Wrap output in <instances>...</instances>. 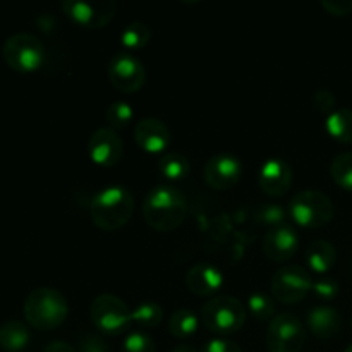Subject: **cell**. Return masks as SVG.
Returning <instances> with one entry per match:
<instances>
[{
    "label": "cell",
    "mask_w": 352,
    "mask_h": 352,
    "mask_svg": "<svg viewBox=\"0 0 352 352\" xmlns=\"http://www.w3.org/2000/svg\"><path fill=\"white\" fill-rule=\"evenodd\" d=\"M105 120L109 124L110 129L113 131H119V129H126L127 126L131 124L133 120V109L127 102H113L112 105L107 109L105 112Z\"/></svg>",
    "instance_id": "28"
},
{
    "label": "cell",
    "mask_w": 352,
    "mask_h": 352,
    "mask_svg": "<svg viewBox=\"0 0 352 352\" xmlns=\"http://www.w3.org/2000/svg\"><path fill=\"white\" fill-rule=\"evenodd\" d=\"M313 292L316 294V298L322 299V301H332L333 298H337L339 294V284L337 280H333L332 277H318L316 280H313Z\"/></svg>",
    "instance_id": "31"
},
{
    "label": "cell",
    "mask_w": 352,
    "mask_h": 352,
    "mask_svg": "<svg viewBox=\"0 0 352 352\" xmlns=\"http://www.w3.org/2000/svg\"><path fill=\"white\" fill-rule=\"evenodd\" d=\"M43 352H76V351L71 344L62 342V340H54V342H50L47 347H45Z\"/></svg>",
    "instance_id": "36"
},
{
    "label": "cell",
    "mask_w": 352,
    "mask_h": 352,
    "mask_svg": "<svg viewBox=\"0 0 352 352\" xmlns=\"http://www.w3.org/2000/svg\"><path fill=\"white\" fill-rule=\"evenodd\" d=\"M89 316L93 325L107 336H120L133 325L129 306L113 294H102L93 299Z\"/></svg>",
    "instance_id": "7"
},
{
    "label": "cell",
    "mask_w": 352,
    "mask_h": 352,
    "mask_svg": "<svg viewBox=\"0 0 352 352\" xmlns=\"http://www.w3.org/2000/svg\"><path fill=\"white\" fill-rule=\"evenodd\" d=\"M322 7L332 16H346L352 10V0H322Z\"/></svg>",
    "instance_id": "35"
},
{
    "label": "cell",
    "mask_w": 352,
    "mask_h": 352,
    "mask_svg": "<svg viewBox=\"0 0 352 352\" xmlns=\"http://www.w3.org/2000/svg\"><path fill=\"white\" fill-rule=\"evenodd\" d=\"M248 311L258 322H267V320L272 322L275 315L274 298H270L265 292H253L248 299Z\"/></svg>",
    "instance_id": "27"
},
{
    "label": "cell",
    "mask_w": 352,
    "mask_h": 352,
    "mask_svg": "<svg viewBox=\"0 0 352 352\" xmlns=\"http://www.w3.org/2000/svg\"><path fill=\"white\" fill-rule=\"evenodd\" d=\"M299 248V236L294 227L278 226L268 230L263 237V253L268 260L275 263H284L291 260Z\"/></svg>",
    "instance_id": "14"
},
{
    "label": "cell",
    "mask_w": 352,
    "mask_h": 352,
    "mask_svg": "<svg viewBox=\"0 0 352 352\" xmlns=\"http://www.w3.org/2000/svg\"><path fill=\"white\" fill-rule=\"evenodd\" d=\"M337 261V250L329 241H313L306 248V263L315 274L323 275L333 268Z\"/></svg>",
    "instance_id": "19"
},
{
    "label": "cell",
    "mask_w": 352,
    "mask_h": 352,
    "mask_svg": "<svg viewBox=\"0 0 352 352\" xmlns=\"http://www.w3.org/2000/svg\"><path fill=\"white\" fill-rule=\"evenodd\" d=\"M308 327L318 339H332L342 330V316L332 306H315L308 313Z\"/></svg>",
    "instance_id": "18"
},
{
    "label": "cell",
    "mask_w": 352,
    "mask_h": 352,
    "mask_svg": "<svg viewBox=\"0 0 352 352\" xmlns=\"http://www.w3.org/2000/svg\"><path fill=\"white\" fill-rule=\"evenodd\" d=\"M120 352H157V346H155V340L146 332L136 330V332H131L126 337Z\"/></svg>",
    "instance_id": "30"
},
{
    "label": "cell",
    "mask_w": 352,
    "mask_h": 352,
    "mask_svg": "<svg viewBox=\"0 0 352 352\" xmlns=\"http://www.w3.org/2000/svg\"><path fill=\"white\" fill-rule=\"evenodd\" d=\"M325 129L336 141L352 144V109H336L325 119Z\"/></svg>",
    "instance_id": "21"
},
{
    "label": "cell",
    "mask_w": 352,
    "mask_h": 352,
    "mask_svg": "<svg viewBox=\"0 0 352 352\" xmlns=\"http://www.w3.org/2000/svg\"><path fill=\"white\" fill-rule=\"evenodd\" d=\"M30 340V329L19 320H9L0 327V347L6 352L24 351Z\"/></svg>",
    "instance_id": "20"
},
{
    "label": "cell",
    "mask_w": 352,
    "mask_h": 352,
    "mask_svg": "<svg viewBox=\"0 0 352 352\" xmlns=\"http://www.w3.org/2000/svg\"><path fill=\"white\" fill-rule=\"evenodd\" d=\"M151 40V30L148 24L140 23H129L120 33V41L127 50H140V48L146 47Z\"/></svg>",
    "instance_id": "25"
},
{
    "label": "cell",
    "mask_w": 352,
    "mask_h": 352,
    "mask_svg": "<svg viewBox=\"0 0 352 352\" xmlns=\"http://www.w3.org/2000/svg\"><path fill=\"white\" fill-rule=\"evenodd\" d=\"M79 352H110V346L95 333H85L78 342Z\"/></svg>",
    "instance_id": "32"
},
{
    "label": "cell",
    "mask_w": 352,
    "mask_h": 352,
    "mask_svg": "<svg viewBox=\"0 0 352 352\" xmlns=\"http://www.w3.org/2000/svg\"><path fill=\"white\" fill-rule=\"evenodd\" d=\"M23 313L26 322L36 330H54L65 322L69 315L67 299L52 287H38L24 299Z\"/></svg>",
    "instance_id": "3"
},
{
    "label": "cell",
    "mask_w": 352,
    "mask_h": 352,
    "mask_svg": "<svg viewBox=\"0 0 352 352\" xmlns=\"http://www.w3.org/2000/svg\"><path fill=\"white\" fill-rule=\"evenodd\" d=\"M287 213L298 226L306 227V229H320L332 222L336 215V206L325 192L306 189L292 196Z\"/></svg>",
    "instance_id": "4"
},
{
    "label": "cell",
    "mask_w": 352,
    "mask_h": 352,
    "mask_svg": "<svg viewBox=\"0 0 352 352\" xmlns=\"http://www.w3.org/2000/svg\"><path fill=\"white\" fill-rule=\"evenodd\" d=\"M223 284V275L215 265L199 261L186 274V287L196 296H213Z\"/></svg>",
    "instance_id": "17"
},
{
    "label": "cell",
    "mask_w": 352,
    "mask_h": 352,
    "mask_svg": "<svg viewBox=\"0 0 352 352\" xmlns=\"http://www.w3.org/2000/svg\"><path fill=\"white\" fill-rule=\"evenodd\" d=\"M62 10L79 26L100 30L107 26L116 16V2H82V0H64Z\"/></svg>",
    "instance_id": "11"
},
{
    "label": "cell",
    "mask_w": 352,
    "mask_h": 352,
    "mask_svg": "<svg viewBox=\"0 0 352 352\" xmlns=\"http://www.w3.org/2000/svg\"><path fill=\"white\" fill-rule=\"evenodd\" d=\"M201 320L206 330L219 336H230L243 329L246 323V308L232 296H217L205 302Z\"/></svg>",
    "instance_id": "5"
},
{
    "label": "cell",
    "mask_w": 352,
    "mask_h": 352,
    "mask_svg": "<svg viewBox=\"0 0 352 352\" xmlns=\"http://www.w3.org/2000/svg\"><path fill=\"white\" fill-rule=\"evenodd\" d=\"M243 175V165L234 155L217 153L206 162L203 168V179L217 191H227L239 182Z\"/></svg>",
    "instance_id": "12"
},
{
    "label": "cell",
    "mask_w": 352,
    "mask_h": 352,
    "mask_svg": "<svg viewBox=\"0 0 352 352\" xmlns=\"http://www.w3.org/2000/svg\"><path fill=\"white\" fill-rule=\"evenodd\" d=\"M188 215V203L177 188L168 184L157 186L143 201V217L151 229L172 232L182 226Z\"/></svg>",
    "instance_id": "1"
},
{
    "label": "cell",
    "mask_w": 352,
    "mask_h": 352,
    "mask_svg": "<svg viewBox=\"0 0 352 352\" xmlns=\"http://www.w3.org/2000/svg\"><path fill=\"white\" fill-rule=\"evenodd\" d=\"M158 170H160V174L167 181H182V179L188 177L189 170H191V164H189V160L182 153L170 151V153H165L160 158V162H158Z\"/></svg>",
    "instance_id": "22"
},
{
    "label": "cell",
    "mask_w": 352,
    "mask_h": 352,
    "mask_svg": "<svg viewBox=\"0 0 352 352\" xmlns=\"http://www.w3.org/2000/svg\"><path fill=\"white\" fill-rule=\"evenodd\" d=\"M199 352H243L236 342L227 339H212L201 347Z\"/></svg>",
    "instance_id": "34"
},
{
    "label": "cell",
    "mask_w": 352,
    "mask_h": 352,
    "mask_svg": "<svg viewBox=\"0 0 352 352\" xmlns=\"http://www.w3.org/2000/svg\"><path fill=\"white\" fill-rule=\"evenodd\" d=\"M330 175L339 188L352 192V151H346L333 158L330 164Z\"/></svg>",
    "instance_id": "26"
},
{
    "label": "cell",
    "mask_w": 352,
    "mask_h": 352,
    "mask_svg": "<svg viewBox=\"0 0 352 352\" xmlns=\"http://www.w3.org/2000/svg\"><path fill=\"white\" fill-rule=\"evenodd\" d=\"M89 158L100 167H113L122 158L124 141L117 131L102 127L91 134L88 143Z\"/></svg>",
    "instance_id": "13"
},
{
    "label": "cell",
    "mask_w": 352,
    "mask_h": 352,
    "mask_svg": "<svg viewBox=\"0 0 352 352\" xmlns=\"http://www.w3.org/2000/svg\"><path fill=\"white\" fill-rule=\"evenodd\" d=\"M134 141L146 153H162L170 144V129L155 117H144L134 127Z\"/></svg>",
    "instance_id": "16"
},
{
    "label": "cell",
    "mask_w": 352,
    "mask_h": 352,
    "mask_svg": "<svg viewBox=\"0 0 352 352\" xmlns=\"http://www.w3.org/2000/svg\"><path fill=\"white\" fill-rule=\"evenodd\" d=\"M170 352H198L196 347L189 346V344H181V346H175Z\"/></svg>",
    "instance_id": "37"
},
{
    "label": "cell",
    "mask_w": 352,
    "mask_h": 352,
    "mask_svg": "<svg viewBox=\"0 0 352 352\" xmlns=\"http://www.w3.org/2000/svg\"><path fill=\"white\" fill-rule=\"evenodd\" d=\"M134 213V198L122 186H109L93 196L89 217L98 229L112 232L131 220Z\"/></svg>",
    "instance_id": "2"
},
{
    "label": "cell",
    "mask_w": 352,
    "mask_h": 352,
    "mask_svg": "<svg viewBox=\"0 0 352 352\" xmlns=\"http://www.w3.org/2000/svg\"><path fill=\"white\" fill-rule=\"evenodd\" d=\"M344 352H352V344L349 347H346V351H344Z\"/></svg>",
    "instance_id": "38"
},
{
    "label": "cell",
    "mask_w": 352,
    "mask_h": 352,
    "mask_svg": "<svg viewBox=\"0 0 352 352\" xmlns=\"http://www.w3.org/2000/svg\"><path fill=\"white\" fill-rule=\"evenodd\" d=\"M131 316H133V323H136L141 329H155L160 325L164 318V309L158 302L143 301L136 308L131 309Z\"/></svg>",
    "instance_id": "24"
},
{
    "label": "cell",
    "mask_w": 352,
    "mask_h": 352,
    "mask_svg": "<svg viewBox=\"0 0 352 352\" xmlns=\"http://www.w3.org/2000/svg\"><path fill=\"white\" fill-rule=\"evenodd\" d=\"M287 210L282 205H275V203H265L260 205L254 212V219L263 226H270L272 229L278 226H284L285 219H287Z\"/></svg>",
    "instance_id": "29"
},
{
    "label": "cell",
    "mask_w": 352,
    "mask_h": 352,
    "mask_svg": "<svg viewBox=\"0 0 352 352\" xmlns=\"http://www.w3.org/2000/svg\"><path fill=\"white\" fill-rule=\"evenodd\" d=\"M258 184L261 191L274 198H280L292 186V168L282 158H270L263 162L258 170Z\"/></svg>",
    "instance_id": "15"
},
{
    "label": "cell",
    "mask_w": 352,
    "mask_h": 352,
    "mask_svg": "<svg viewBox=\"0 0 352 352\" xmlns=\"http://www.w3.org/2000/svg\"><path fill=\"white\" fill-rule=\"evenodd\" d=\"M2 57L14 71L34 72L43 65L45 47L38 36L19 31L3 41Z\"/></svg>",
    "instance_id": "6"
},
{
    "label": "cell",
    "mask_w": 352,
    "mask_h": 352,
    "mask_svg": "<svg viewBox=\"0 0 352 352\" xmlns=\"http://www.w3.org/2000/svg\"><path fill=\"white\" fill-rule=\"evenodd\" d=\"M107 74L110 85L124 95L140 91L146 82V69L143 62L129 52H119L113 55L107 67Z\"/></svg>",
    "instance_id": "9"
},
{
    "label": "cell",
    "mask_w": 352,
    "mask_h": 352,
    "mask_svg": "<svg viewBox=\"0 0 352 352\" xmlns=\"http://www.w3.org/2000/svg\"><path fill=\"white\" fill-rule=\"evenodd\" d=\"M311 289V275L299 265H285L272 278V296L282 305H296L302 301Z\"/></svg>",
    "instance_id": "10"
},
{
    "label": "cell",
    "mask_w": 352,
    "mask_h": 352,
    "mask_svg": "<svg viewBox=\"0 0 352 352\" xmlns=\"http://www.w3.org/2000/svg\"><path fill=\"white\" fill-rule=\"evenodd\" d=\"M198 316L191 309H177L168 320V332L177 339H188L198 330Z\"/></svg>",
    "instance_id": "23"
},
{
    "label": "cell",
    "mask_w": 352,
    "mask_h": 352,
    "mask_svg": "<svg viewBox=\"0 0 352 352\" xmlns=\"http://www.w3.org/2000/svg\"><path fill=\"white\" fill-rule=\"evenodd\" d=\"M306 342V330L301 320L291 313L274 316L267 330L270 352H301Z\"/></svg>",
    "instance_id": "8"
},
{
    "label": "cell",
    "mask_w": 352,
    "mask_h": 352,
    "mask_svg": "<svg viewBox=\"0 0 352 352\" xmlns=\"http://www.w3.org/2000/svg\"><path fill=\"white\" fill-rule=\"evenodd\" d=\"M313 103H315L316 110L322 113H327V116H330V113L336 110V96H333L332 91H329V89H316L315 93H313Z\"/></svg>",
    "instance_id": "33"
}]
</instances>
